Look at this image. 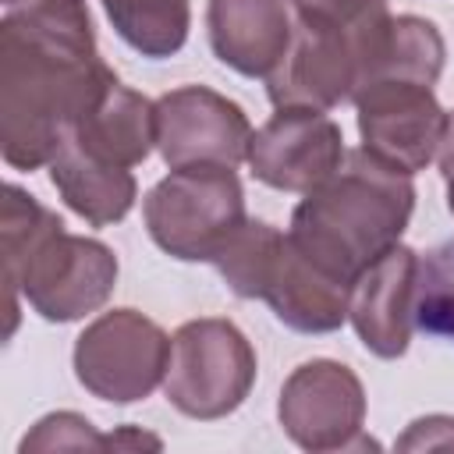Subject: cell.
<instances>
[{"mask_svg": "<svg viewBox=\"0 0 454 454\" xmlns=\"http://www.w3.org/2000/svg\"><path fill=\"white\" fill-rule=\"evenodd\" d=\"M114 71L85 0H25L0 21V149L18 170L57 156Z\"/></svg>", "mask_w": 454, "mask_h": 454, "instance_id": "cell-1", "label": "cell"}, {"mask_svg": "<svg viewBox=\"0 0 454 454\" xmlns=\"http://www.w3.org/2000/svg\"><path fill=\"white\" fill-rule=\"evenodd\" d=\"M411 209V174L365 149H351L344 163L294 206L287 238L309 262L351 287L369 262L401 241Z\"/></svg>", "mask_w": 454, "mask_h": 454, "instance_id": "cell-2", "label": "cell"}, {"mask_svg": "<svg viewBox=\"0 0 454 454\" xmlns=\"http://www.w3.org/2000/svg\"><path fill=\"white\" fill-rule=\"evenodd\" d=\"M390 11L362 25H333L294 18L291 43L277 67L266 74V96L273 106L330 110L355 99L369 78L372 53L383 39Z\"/></svg>", "mask_w": 454, "mask_h": 454, "instance_id": "cell-3", "label": "cell"}, {"mask_svg": "<svg viewBox=\"0 0 454 454\" xmlns=\"http://www.w3.org/2000/svg\"><path fill=\"white\" fill-rule=\"evenodd\" d=\"M245 220L241 181L223 163L177 167L145 195L149 238L181 262H213Z\"/></svg>", "mask_w": 454, "mask_h": 454, "instance_id": "cell-4", "label": "cell"}, {"mask_svg": "<svg viewBox=\"0 0 454 454\" xmlns=\"http://www.w3.org/2000/svg\"><path fill=\"white\" fill-rule=\"evenodd\" d=\"M255 383V351L231 319H192L170 337L167 401L199 422L231 415Z\"/></svg>", "mask_w": 454, "mask_h": 454, "instance_id": "cell-5", "label": "cell"}, {"mask_svg": "<svg viewBox=\"0 0 454 454\" xmlns=\"http://www.w3.org/2000/svg\"><path fill=\"white\" fill-rule=\"evenodd\" d=\"M170 362V337L135 309H114L92 319L74 344L78 383L114 404L149 397Z\"/></svg>", "mask_w": 454, "mask_h": 454, "instance_id": "cell-6", "label": "cell"}, {"mask_svg": "<svg viewBox=\"0 0 454 454\" xmlns=\"http://www.w3.org/2000/svg\"><path fill=\"white\" fill-rule=\"evenodd\" d=\"M277 415L284 433L305 450L376 447L362 433L365 422L362 380L333 358H312L298 365L284 380Z\"/></svg>", "mask_w": 454, "mask_h": 454, "instance_id": "cell-7", "label": "cell"}, {"mask_svg": "<svg viewBox=\"0 0 454 454\" xmlns=\"http://www.w3.org/2000/svg\"><path fill=\"white\" fill-rule=\"evenodd\" d=\"M117 284V255L85 234L57 231L39 245L21 273L25 301L50 323H71L96 312Z\"/></svg>", "mask_w": 454, "mask_h": 454, "instance_id": "cell-8", "label": "cell"}, {"mask_svg": "<svg viewBox=\"0 0 454 454\" xmlns=\"http://www.w3.org/2000/svg\"><path fill=\"white\" fill-rule=\"evenodd\" d=\"M362 149L376 160L415 174L426 170L443 142L447 114L433 96V85L415 82H372L355 96Z\"/></svg>", "mask_w": 454, "mask_h": 454, "instance_id": "cell-9", "label": "cell"}, {"mask_svg": "<svg viewBox=\"0 0 454 454\" xmlns=\"http://www.w3.org/2000/svg\"><path fill=\"white\" fill-rule=\"evenodd\" d=\"M248 138L245 110L206 85H181L156 99V149L170 170L195 163L238 167L248 156Z\"/></svg>", "mask_w": 454, "mask_h": 454, "instance_id": "cell-10", "label": "cell"}, {"mask_svg": "<svg viewBox=\"0 0 454 454\" xmlns=\"http://www.w3.org/2000/svg\"><path fill=\"white\" fill-rule=\"evenodd\" d=\"M252 174L277 192H312L344 163L340 128L326 110L277 106V114L248 138Z\"/></svg>", "mask_w": 454, "mask_h": 454, "instance_id": "cell-11", "label": "cell"}, {"mask_svg": "<svg viewBox=\"0 0 454 454\" xmlns=\"http://www.w3.org/2000/svg\"><path fill=\"white\" fill-rule=\"evenodd\" d=\"M415 284L419 252L401 241L351 280L348 319L376 358H397L408 351L415 330Z\"/></svg>", "mask_w": 454, "mask_h": 454, "instance_id": "cell-12", "label": "cell"}, {"mask_svg": "<svg viewBox=\"0 0 454 454\" xmlns=\"http://www.w3.org/2000/svg\"><path fill=\"white\" fill-rule=\"evenodd\" d=\"M209 46L220 64L245 78H266L291 43V14L284 0H209Z\"/></svg>", "mask_w": 454, "mask_h": 454, "instance_id": "cell-13", "label": "cell"}, {"mask_svg": "<svg viewBox=\"0 0 454 454\" xmlns=\"http://www.w3.org/2000/svg\"><path fill=\"white\" fill-rule=\"evenodd\" d=\"M348 284L333 280L316 262H309L284 234L280 255L262 291L284 326L298 333H333L348 319Z\"/></svg>", "mask_w": 454, "mask_h": 454, "instance_id": "cell-14", "label": "cell"}, {"mask_svg": "<svg viewBox=\"0 0 454 454\" xmlns=\"http://www.w3.org/2000/svg\"><path fill=\"white\" fill-rule=\"evenodd\" d=\"M67 138H74L85 153L106 163L135 167L156 145V103L121 85V78L114 74L99 99L78 117Z\"/></svg>", "mask_w": 454, "mask_h": 454, "instance_id": "cell-15", "label": "cell"}, {"mask_svg": "<svg viewBox=\"0 0 454 454\" xmlns=\"http://www.w3.org/2000/svg\"><path fill=\"white\" fill-rule=\"evenodd\" d=\"M50 181L60 192V199L92 227L124 220L138 195L128 167L85 153L74 138H64V145L50 160Z\"/></svg>", "mask_w": 454, "mask_h": 454, "instance_id": "cell-16", "label": "cell"}, {"mask_svg": "<svg viewBox=\"0 0 454 454\" xmlns=\"http://www.w3.org/2000/svg\"><path fill=\"white\" fill-rule=\"evenodd\" d=\"M64 231V220L46 209L39 199H32L18 184H4L0 202V259H4V291H7V337L18 326V287L28 259L39 252L46 238Z\"/></svg>", "mask_w": 454, "mask_h": 454, "instance_id": "cell-17", "label": "cell"}, {"mask_svg": "<svg viewBox=\"0 0 454 454\" xmlns=\"http://www.w3.org/2000/svg\"><path fill=\"white\" fill-rule=\"evenodd\" d=\"M443 57H447L443 35L429 18H419V14H397L394 18L390 14V21L383 28V39L372 53V67H369L365 85H372V82L433 85L443 71Z\"/></svg>", "mask_w": 454, "mask_h": 454, "instance_id": "cell-18", "label": "cell"}, {"mask_svg": "<svg viewBox=\"0 0 454 454\" xmlns=\"http://www.w3.org/2000/svg\"><path fill=\"white\" fill-rule=\"evenodd\" d=\"M117 35L142 57H174L192 25L188 0H99Z\"/></svg>", "mask_w": 454, "mask_h": 454, "instance_id": "cell-19", "label": "cell"}, {"mask_svg": "<svg viewBox=\"0 0 454 454\" xmlns=\"http://www.w3.org/2000/svg\"><path fill=\"white\" fill-rule=\"evenodd\" d=\"M284 234L266 223V220H245L227 245L216 252L213 266L220 270V277L227 280V287L238 298H262L266 280L273 273V262L280 255Z\"/></svg>", "mask_w": 454, "mask_h": 454, "instance_id": "cell-20", "label": "cell"}, {"mask_svg": "<svg viewBox=\"0 0 454 454\" xmlns=\"http://www.w3.org/2000/svg\"><path fill=\"white\" fill-rule=\"evenodd\" d=\"M415 326L454 340V238L419 255L415 284Z\"/></svg>", "mask_w": 454, "mask_h": 454, "instance_id": "cell-21", "label": "cell"}, {"mask_svg": "<svg viewBox=\"0 0 454 454\" xmlns=\"http://www.w3.org/2000/svg\"><path fill=\"white\" fill-rule=\"evenodd\" d=\"M106 436H99L92 429L89 419L74 415V411H57L35 422V429L21 440V454L28 450H85V447H103Z\"/></svg>", "mask_w": 454, "mask_h": 454, "instance_id": "cell-22", "label": "cell"}, {"mask_svg": "<svg viewBox=\"0 0 454 454\" xmlns=\"http://www.w3.org/2000/svg\"><path fill=\"white\" fill-rule=\"evenodd\" d=\"M294 18L333 21V25H362L387 11V0H287Z\"/></svg>", "mask_w": 454, "mask_h": 454, "instance_id": "cell-23", "label": "cell"}, {"mask_svg": "<svg viewBox=\"0 0 454 454\" xmlns=\"http://www.w3.org/2000/svg\"><path fill=\"white\" fill-rule=\"evenodd\" d=\"M401 450H419V447H454V419L450 415H429V419H415L408 426V433L397 440Z\"/></svg>", "mask_w": 454, "mask_h": 454, "instance_id": "cell-24", "label": "cell"}, {"mask_svg": "<svg viewBox=\"0 0 454 454\" xmlns=\"http://www.w3.org/2000/svg\"><path fill=\"white\" fill-rule=\"evenodd\" d=\"M103 447H114V450H117V447H153V450H156V447H160V440H156V436H149V433H138V429H117V433H110V436H106V443H103Z\"/></svg>", "mask_w": 454, "mask_h": 454, "instance_id": "cell-25", "label": "cell"}, {"mask_svg": "<svg viewBox=\"0 0 454 454\" xmlns=\"http://www.w3.org/2000/svg\"><path fill=\"white\" fill-rule=\"evenodd\" d=\"M436 160H440V174L450 177L454 174V114H447V128H443V142H440Z\"/></svg>", "mask_w": 454, "mask_h": 454, "instance_id": "cell-26", "label": "cell"}, {"mask_svg": "<svg viewBox=\"0 0 454 454\" xmlns=\"http://www.w3.org/2000/svg\"><path fill=\"white\" fill-rule=\"evenodd\" d=\"M443 181H447V206H450V213H454V174L443 177Z\"/></svg>", "mask_w": 454, "mask_h": 454, "instance_id": "cell-27", "label": "cell"}, {"mask_svg": "<svg viewBox=\"0 0 454 454\" xmlns=\"http://www.w3.org/2000/svg\"><path fill=\"white\" fill-rule=\"evenodd\" d=\"M4 4H7V7H14V4H21V0H4Z\"/></svg>", "mask_w": 454, "mask_h": 454, "instance_id": "cell-28", "label": "cell"}]
</instances>
